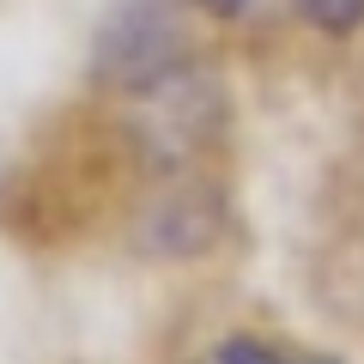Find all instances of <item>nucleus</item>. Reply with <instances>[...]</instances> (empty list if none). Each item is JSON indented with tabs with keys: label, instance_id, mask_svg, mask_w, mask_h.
Instances as JSON below:
<instances>
[{
	"label": "nucleus",
	"instance_id": "nucleus-1",
	"mask_svg": "<svg viewBox=\"0 0 364 364\" xmlns=\"http://www.w3.org/2000/svg\"><path fill=\"white\" fill-rule=\"evenodd\" d=\"M182 364H346V358L267 322H225L182 352Z\"/></svg>",
	"mask_w": 364,
	"mask_h": 364
},
{
	"label": "nucleus",
	"instance_id": "nucleus-2",
	"mask_svg": "<svg viewBox=\"0 0 364 364\" xmlns=\"http://www.w3.org/2000/svg\"><path fill=\"white\" fill-rule=\"evenodd\" d=\"M286 13H298L328 43H346L364 31V0H286Z\"/></svg>",
	"mask_w": 364,
	"mask_h": 364
},
{
	"label": "nucleus",
	"instance_id": "nucleus-3",
	"mask_svg": "<svg viewBox=\"0 0 364 364\" xmlns=\"http://www.w3.org/2000/svg\"><path fill=\"white\" fill-rule=\"evenodd\" d=\"M188 13H200L207 25H261L267 13H279L286 0H182Z\"/></svg>",
	"mask_w": 364,
	"mask_h": 364
}]
</instances>
